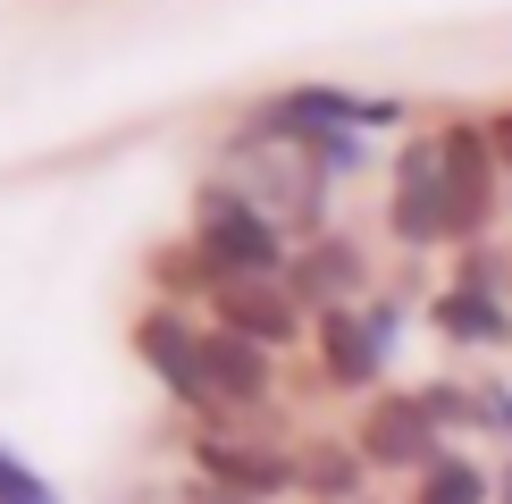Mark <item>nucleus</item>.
<instances>
[{
  "label": "nucleus",
  "instance_id": "f257e3e1",
  "mask_svg": "<svg viewBox=\"0 0 512 504\" xmlns=\"http://www.w3.org/2000/svg\"><path fill=\"white\" fill-rule=\"evenodd\" d=\"M202 252L227 269V286L236 278H269L277 269V227L261 219V210H244L227 185H210L202 194Z\"/></svg>",
  "mask_w": 512,
  "mask_h": 504
},
{
  "label": "nucleus",
  "instance_id": "ddd939ff",
  "mask_svg": "<svg viewBox=\"0 0 512 504\" xmlns=\"http://www.w3.org/2000/svg\"><path fill=\"white\" fill-rule=\"evenodd\" d=\"M0 504H59V496L42 488V479H34L17 454H0Z\"/></svg>",
  "mask_w": 512,
  "mask_h": 504
},
{
  "label": "nucleus",
  "instance_id": "1a4fd4ad",
  "mask_svg": "<svg viewBox=\"0 0 512 504\" xmlns=\"http://www.w3.org/2000/svg\"><path fill=\"white\" fill-rule=\"evenodd\" d=\"M202 462H210L219 479H236V488H269V496L294 479V462H277V454H244V446H210Z\"/></svg>",
  "mask_w": 512,
  "mask_h": 504
},
{
  "label": "nucleus",
  "instance_id": "423d86ee",
  "mask_svg": "<svg viewBox=\"0 0 512 504\" xmlns=\"http://www.w3.org/2000/svg\"><path fill=\"white\" fill-rule=\"evenodd\" d=\"M219 311H227V320H236V336H244V345H286V336H294V303H286V294H269V286H219Z\"/></svg>",
  "mask_w": 512,
  "mask_h": 504
},
{
  "label": "nucleus",
  "instance_id": "7ed1b4c3",
  "mask_svg": "<svg viewBox=\"0 0 512 504\" xmlns=\"http://www.w3.org/2000/svg\"><path fill=\"white\" fill-rule=\"evenodd\" d=\"M135 345H143V362H152L168 387L185 395V404H202V345L185 336V320H168V311H152V320L135 328Z\"/></svg>",
  "mask_w": 512,
  "mask_h": 504
},
{
  "label": "nucleus",
  "instance_id": "0eeeda50",
  "mask_svg": "<svg viewBox=\"0 0 512 504\" xmlns=\"http://www.w3.org/2000/svg\"><path fill=\"white\" fill-rule=\"evenodd\" d=\"M370 454L378 462H437V412L429 404H387L370 420Z\"/></svg>",
  "mask_w": 512,
  "mask_h": 504
},
{
  "label": "nucleus",
  "instance_id": "6e6552de",
  "mask_svg": "<svg viewBox=\"0 0 512 504\" xmlns=\"http://www.w3.org/2000/svg\"><path fill=\"white\" fill-rule=\"evenodd\" d=\"M387 328H395L387 311H378V320H328V370H336V378H370Z\"/></svg>",
  "mask_w": 512,
  "mask_h": 504
},
{
  "label": "nucleus",
  "instance_id": "f8f14e48",
  "mask_svg": "<svg viewBox=\"0 0 512 504\" xmlns=\"http://www.w3.org/2000/svg\"><path fill=\"white\" fill-rule=\"evenodd\" d=\"M420 504H487V479L471 471V462H437L429 488H420Z\"/></svg>",
  "mask_w": 512,
  "mask_h": 504
},
{
  "label": "nucleus",
  "instance_id": "9d476101",
  "mask_svg": "<svg viewBox=\"0 0 512 504\" xmlns=\"http://www.w3.org/2000/svg\"><path fill=\"white\" fill-rule=\"evenodd\" d=\"M353 278H361L353 244H319L311 261H303V294H319V303H336V294H353Z\"/></svg>",
  "mask_w": 512,
  "mask_h": 504
},
{
  "label": "nucleus",
  "instance_id": "4468645a",
  "mask_svg": "<svg viewBox=\"0 0 512 504\" xmlns=\"http://www.w3.org/2000/svg\"><path fill=\"white\" fill-rule=\"evenodd\" d=\"M303 479H311L319 496H345V488H353V462H345V454H311V471H303Z\"/></svg>",
  "mask_w": 512,
  "mask_h": 504
},
{
  "label": "nucleus",
  "instance_id": "39448f33",
  "mask_svg": "<svg viewBox=\"0 0 512 504\" xmlns=\"http://www.w3.org/2000/svg\"><path fill=\"white\" fill-rule=\"evenodd\" d=\"M479 210H487V152L462 126V135H445V227H471Z\"/></svg>",
  "mask_w": 512,
  "mask_h": 504
},
{
  "label": "nucleus",
  "instance_id": "9b49d317",
  "mask_svg": "<svg viewBox=\"0 0 512 504\" xmlns=\"http://www.w3.org/2000/svg\"><path fill=\"white\" fill-rule=\"evenodd\" d=\"M437 320L454 328V336H479V345H496V336H512V328L496 320V303H487L479 286H462V294H445V311H437Z\"/></svg>",
  "mask_w": 512,
  "mask_h": 504
},
{
  "label": "nucleus",
  "instance_id": "f03ea898",
  "mask_svg": "<svg viewBox=\"0 0 512 504\" xmlns=\"http://www.w3.org/2000/svg\"><path fill=\"white\" fill-rule=\"evenodd\" d=\"M395 227L403 236H437L445 227V143H420L412 160H403V194H395Z\"/></svg>",
  "mask_w": 512,
  "mask_h": 504
},
{
  "label": "nucleus",
  "instance_id": "20e7f679",
  "mask_svg": "<svg viewBox=\"0 0 512 504\" xmlns=\"http://www.w3.org/2000/svg\"><path fill=\"white\" fill-rule=\"evenodd\" d=\"M202 395L210 404H252L261 395V353L244 336H202Z\"/></svg>",
  "mask_w": 512,
  "mask_h": 504
}]
</instances>
